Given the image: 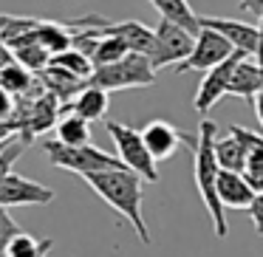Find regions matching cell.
<instances>
[{"instance_id": "6da1fadb", "label": "cell", "mask_w": 263, "mask_h": 257, "mask_svg": "<svg viewBox=\"0 0 263 257\" xmlns=\"http://www.w3.org/2000/svg\"><path fill=\"white\" fill-rule=\"evenodd\" d=\"M85 184L110 206L114 212H119L122 218H127L136 232V238L144 246H150V229L144 223L142 215V201H144V178L136 175L130 170H108V172H91L85 175Z\"/></svg>"}, {"instance_id": "7a4b0ae2", "label": "cell", "mask_w": 263, "mask_h": 257, "mask_svg": "<svg viewBox=\"0 0 263 257\" xmlns=\"http://www.w3.org/2000/svg\"><path fill=\"white\" fill-rule=\"evenodd\" d=\"M215 133L218 125L212 119H201L198 127V147L193 150L195 159V187H198V195L204 201L206 212L212 218V226H215L218 238H227L229 234V223H227V209L221 206V198H218V175H221V167H218L215 159Z\"/></svg>"}, {"instance_id": "3957f363", "label": "cell", "mask_w": 263, "mask_h": 257, "mask_svg": "<svg viewBox=\"0 0 263 257\" xmlns=\"http://www.w3.org/2000/svg\"><path fill=\"white\" fill-rule=\"evenodd\" d=\"M43 153L48 155L54 167L60 170H71L77 175H91V172H108V170H127L122 164L119 155H110L105 150L85 144V147H68V144L57 142V139H46L43 142Z\"/></svg>"}, {"instance_id": "277c9868", "label": "cell", "mask_w": 263, "mask_h": 257, "mask_svg": "<svg viewBox=\"0 0 263 257\" xmlns=\"http://www.w3.org/2000/svg\"><path fill=\"white\" fill-rule=\"evenodd\" d=\"M156 82V68L150 63V57L144 54H127L125 60L114 65L97 68L88 85L102 88V91H127V88H147Z\"/></svg>"}, {"instance_id": "5b68a950", "label": "cell", "mask_w": 263, "mask_h": 257, "mask_svg": "<svg viewBox=\"0 0 263 257\" xmlns=\"http://www.w3.org/2000/svg\"><path fill=\"white\" fill-rule=\"evenodd\" d=\"M105 127H108V136L114 139L122 164L130 172L142 175L144 181H159V167H156V159L150 155L147 144H144L142 130L122 125V122H105Z\"/></svg>"}, {"instance_id": "8992f818", "label": "cell", "mask_w": 263, "mask_h": 257, "mask_svg": "<svg viewBox=\"0 0 263 257\" xmlns=\"http://www.w3.org/2000/svg\"><path fill=\"white\" fill-rule=\"evenodd\" d=\"M232 54H235V48L227 37H221L212 29H201L198 37H195L193 54L181 65H176V74H187V71H204L206 74V71L218 68L221 63H227Z\"/></svg>"}, {"instance_id": "52a82bcc", "label": "cell", "mask_w": 263, "mask_h": 257, "mask_svg": "<svg viewBox=\"0 0 263 257\" xmlns=\"http://www.w3.org/2000/svg\"><path fill=\"white\" fill-rule=\"evenodd\" d=\"M195 48V34H190L187 29L176 23L159 20L156 26V54H153V68H164V65H181L184 60L193 54Z\"/></svg>"}, {"instance_id": "ba28073f", "label": "cell", "mask_w": 263, "mask_h": 257, "mask_svg": "<svg viewBox=\"0 0 263 257\" xmlns=\"http://www.w3.org/2000/svg\"><path fill=\"white\" fill-rule=\"evenodd\" d=\"M142 139H144V144H147L150 155L156 159V164L173 159L181 144H190L193 150L198 147V136H187V133H181L176 125H170V122H164V119L147 122V125L142 127Z\"/></svg>"}, {"instance_id": "9c48e42d", "label": "cell", "mask_w": 263, "mask_h": 257, "mask_svg": "<svg viewBox=\"0 0 263 257\" xmlns=\"http://www.w3.org/2000/svg\"><path fill=\"white\" fill-rule=\"evenodd\" d=\"M246 54L235 51L232 57L227 60V63H221L218 68L206 71L204 80H201L198 91H195V110H198L201 116L210 113L212 105H218L223 96H229V82H232V71L238 68V63L243 60Z\"/></svg>"}, {"instance_id": "30bf717a", "label": "cell", "mask_w": 263, "mask_h": 257, "mask_svg": "<svg viewBox=\"0 0 263 257\" xmlns=\"http://www.w3.org/2000/svg\"><path fill=\"white\" fill-rule=\"evenodd\" d=\"M54 201V189L26 175H12L0 184V206H46Z\"/></svg>"}, {"instance_id": "8fae6325", "label": "cell", "mask_w": 263, "mask_h": 257, "mask_svg": "<svg viewBox=\"0 0 263 257\" xmlns=\"http://www.w3.org/2000/svg\"><path fill=\"white\" fill-rule=\"evenodd\" d=\"M201 29H212L221 37H227L232 43L235 51L255 57L257 51V26H249L243 20H232V17H201Z\"/></svg>"}, {"instance_id": "7c38bea8", "label": "cell", "mask_w": 263, "mask_h": 257, "mask_svg": "<svg viewBox=\"0 0 263 257\" xmlns=\"http://www.w3.org/2000/svg\"><path fill=\"white\" fill-rule=\"evenodd\" d=\"M102 31L105 34L122 37L125 46L130 48V54H144V57L153 60V54H156V29L139 23V20H122V23H108Z\"/></svg>"}, {"instance_id": "4fadbf2b", "label": "cell", "mask_w": 263, "mask_h": 257, "mask_svg": "<svg viewBox=\"0 0 263 257\" xmlns=\"http://www.w3.org/2000/svg\"><path fill=\"white\" fill-rule=\"evenodd\" d=\"M255 195L257 192L249 187V181L240 172L221 170V175H218V198H221L223 209H249Z\"/></svg>"}, {"instance_id": "5bb4252c", "label": "cell", "mask_w": 263, "mask_h": 257, "mask_svg": "<svg viewBox=\"0 0 263 257\" xmlns=\"http://www.w3.org/2000/svg\"><path fill=\"white\" fill-rule=\"evenodd\" d=\"M263 91V68L255 60L243 57L238 63V68L232 71V82H229V96L246 99V102H255V96Z\"/></svg>"}, {"instance_id": "9a60e30c", "label": "cell", "mask_w": 263, "mask_h": 257, "mask_svg": "<svg viewBox=\"0 0 263 257\" xmlns=\"http://www.w3.org/2000/svg\"><path fill=\"white\" fill-rule=\"evenodd\" d=\"M108 105H110L108 91L88 85L85 91H80L68 105H63V113H77L85 122H99V119H105V113H108Z\"/></svg>"}, {"instance_id": "2e32d148", "label": "cell", "mask_w": 263, "mask_h": 257, "mask_svg": "<svg viewBox=\"0 0 263 257\" xmlns=\"http://www.w3.org/2000/svg\"><path fill=\"white\" fill-rule=\"evenodd\" d=\"M37 76H40L43 88H46L48 93H54L63 105H68L77 93L88 88L85 80H80V76H74V74H68V71L57 68V65H48V68L43 71V74H37Z\"/></svg>"}, {"instance_id": "e0dca14e", "label": "cell", "mask_w": 263, "mask_h": 257, "mask_svg": "<svg viewBox=\"0 0 263 257\" xmlns=\"http://www.w3.org/2000/svg\"><path fill=\"white\" fill-rule=\"evenodd\" d=\"M147 3L161 14V20L181 26V29H187L190 34L198 37V31H201V17L193 12V6H190L187 0H147Z\"/></svg>"}, {"instance_id": "ac0fdd59", "label": "cell", "mask_w": 263, "mask_h": 257, "mask_svg": "<svg viewBox=\"0 0 263 257\" xmlns=\"http://www.w3.org/2000/svg\"><path fill=\"white\" fill-rule=\"evenodd\" d=\"M37 43L51 57H57V54L68 51L74 46V31H71V26L54 23V20H40V26H37Z\"/></svg>"}, {"instance_id": "d6986e66", "label": "cell", "mask_w": 263, "mask_h": 257, "mask_svg": "<svg viewBox=\"0 0 263 257\" xmlns=\"http://www.w3.org/2000/svg\"><path fill=\"white\" fill-rule=\"evenodd\" d=\"M54 133H57V142L68 144V147H85V144H91V122H85L77 113L60 116Z\"/></svg>"}, {"instance_id": "ffe728a7", "label": "cell", "mask_w": 263, "mask_h": 257, "mask_svg": "<svg viewBox=\"0 0 263 257\" xmlns=\"http://www.w3.org/2000/svg\"><path fill=\"white\" fill-rule=\"evenodd\" d=\"M37 82H40V76L31 74L29 68H23L17 60H14L12 65H6V68H0V88H3V91H9L14 99L31 93Z\"/></svg>"}, {"instance_id": "44dd1931", "label": "cell", "mask_w": 263, "mask_h": 257, "mask_svg": "<svg viewBox=\"0 0 263 257\" xmlns=\"http://www.w3.org/2000/svg\"><path fill=\"white\" fill-rule=\"evenodd\" d=\"M215 159H218V167H221V170L240 172V175H243V170H246V150L232 133H229L227 139H215Z\"/></svg>"}, {"instance_id": "7402d4cb", "label": "cell", "mask_w": 263, "mask_h": 257, "mask_svg": "<svg viewBox=\"0 0 263 257\" xmlns=\"http://www.w3.org/2000/svg\"><path fill=\"white\" fill-rule=\"evenodd\" d=\"M127 54H130V48L125 46L122 37L105 34V31H102V40H99V46H97V51H93L91 63H93V68H105V65H114V63H119V60H125Z\"/></svg>"}, {"instance_id": "603a6c76", "label": "cell", "mask_w": 263, "mask_h": 257, "mask_svg": "<svg viewBox=\"0 0 263 257\" xmlns=\"http://www.w3.org/2000/svg\"><path fill=\"white\" fill-rule=\"evenodd\" d=\"M51 246H54L51 238L37 240L34 234L23 232V234H17V238L12 240V246L6 249V254H3V257H46L48 251H51Z\"/></svg>"}, {"instance_id": "cb8c5ba5", "label": "cell", "mask_w": 263, "mask_h": 257, "mask_svg": "<svg viewBox=\"0 0 263 257\" xmlns=\"http://www.w3.org/2000/svg\"><path fill=\"white\" fill-rule=\"evenodd\" d=\"M51 65H57V68L68 71V74L80 76V80H85V82H91L93 71H97L91 60H88L85 54H80L77 48H68V51H63V54H57V57H51Z\"/></svg>"}, {"instance_id": "d4e9b609", "label": "cell", "mask_w": 263, "mask_h": 257, "mask_svg": "<svg viewBox=\"0 0 263 257\" xmlns=\"http://www.w3.org/2000/svg\"><path fill=\"white\" fill-rule=\"evenodd\" d=\"M243 178L249 181V187L255 192H263V144L257 150H252L246 155V170H243Z\"/></svg>"}, {"instance_id": "484cf974", "label": "cell", "mask_w": 263, "mask_h": 257, "mask_svg": "<svg viewBox=\"0 0 263 257\" xmlns=\"http://www.w3.org/2000/svg\"><path fill=\"white\" fill-rule=\"evenodd\" d=\"M17 234H23L20 223L9 215L6 206H0V254H6V249L12 246V240L17 238Z\"/></svg>"}, {"instance_id": "4316f807", "label": "cell", "mask_w": 263, "mask_h": 257, "mask_svg": "<svg viewBox=\"0 0 263 257\" xmlns=\"http://www.w3.org/2000/svg\"><path fill=\"white\" fill-rule=\"evenodd\" d=\"M26 147H29V144H26L23 139H14V142L9 144V147L3 150V153H0V184H3V181H6V178L14 172L12 167H14V161H17L20 155H23V150H26Z\"/></svg>"}, {"instance_id": "83f0119b", "label": "cell", "mask_w": 263, "mask_h": 257, "mask_svg": "<svg viewBox=\"0 0 263 257\" xmlns=\"http://www.w3.org/2000/svg\"><path fill=\"white\" fill-rule=\"evenodd\" d=\"M246 212H249L252 223H255V232L263 234V192L255 195V201H252V206H249Z\"/></svg>"}, {"instance_id": "f1b7e54d", "label": "cell", "mask_w": 263, "mask_h": 257, "mask_svg": "<svg viewBox=\"0 0 263 257\" xmlns=\"http://www.w3.org/2000/svg\"><path fill=\"white\" fill-rule=\"evenodd\" d=\"M20 136V125L14 119H0V144L14 142Z\"/></svg>"}, {"instance_id": "f546056e", "label": "cell", "mask_w": 263, "mask_h": 257, "mask_svg": "<svg viewBox=\"0 0 263 257\" xmlns=\"http://www.w3.org/2000/svg\"><path fill=\"white\" fill-rule=\"evenodd\" d=\"M14 105H17V99L0 88V119H14Z\"/></svg>"}, {"instance_id": "4dcf8cb0", "label": "cell", "mask_w": 263, "mask_h": 257, "mask_svg": "<svg viewBox=\"0 0 263 257\" xmlns=\"http://www.w3.org/2000/svg\"><path fill=\"white\" fill-rule=\"evenodd\" d=\"M238 9H240V12H249V14H257V17H260V14H263V0H240Z\"/></svg>"}, {"instance_id": "1f68e13d", "label": "cell", "mask_w": 263, "mask_h": 257, "mask_svg": "<svg viewBox=\"0 0 263 257\" xmlns=\"http://www.w3.org/2000/svg\"><path fill=\"white\" fill-rule=\"evenodd\" d=\"M255 63L263 68V14L257 17V51H255Z\"/></svg>"}, {"instance_id": "d6a6232c", "label": "cell", "mask_w": 263, "mask_h": 257, "mask_svg": "<svg viewBox=\"0 0 263 257\" xmlns=\"http://www.w3.org/2000/svg\"><path fill=\"white\" fill-rule=\"evenodd\" d=\"M14 63V51L3 43V37H0V68H6V65Z\"/></svg>"}, {"instance_id": "836d02e7", "label": "cell", "mask_w": 263, "mask_h": 257, "mask_svg": "<svg viewBox=\"0 0 263 257\" xmlns=\"http://www.w3.org/2000/svg\"><path fill=\"white\" fill-rule=\"evenodd\" d=\"M252 105H255V110H257V119H260V125H263V91L255 96V102H252Z\"/></svg>"}, {"instance_id": "e575fe53", "label": "cell", "mask_w": 263, "mask_h": 257, "mask_svg": "<svg viewBox=\"0 0 263 257\" xmlns=\"http://www.w3.org/2000/svg\"><path fill=\"white\" fill-rule=\"evenodd\" d=\"M9 23V14H0V37H3V29H6Z\"/></svg>"}, {"instance_id": "d590c367", "label": "cell", "mask_w": 263, "mask_h": 257, "mask_svg": "<svg viewBox=\"0 0 263 257\" xmlns=\"http://www.w3.org/2000/svg\"><path fill=\"white\" fill-rule=\"evenodd\" d=\"M9 144H12V142H6V144H0V153H3V150H6V147H9Z\"/></svg>"}]
</instances>
